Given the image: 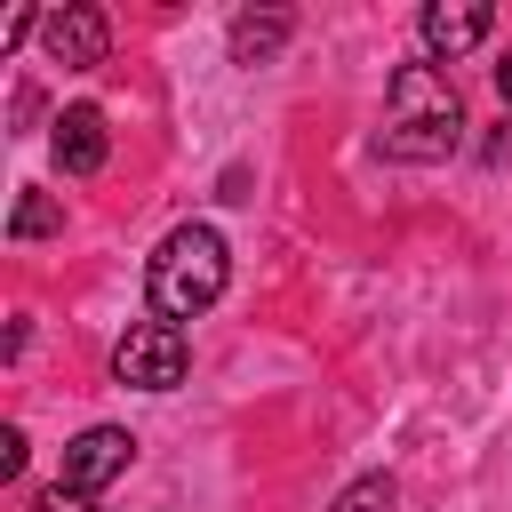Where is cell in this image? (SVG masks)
Wrapping results in <instances>:
<instances>
[{
  "label": "cell",
  "mask_w": 512,
  "mask_h": 512,
  "mask_svg": "<svg viewBox=\"0 0 512 512\" xmlns=\"http://www.w3.org/2000/svg\"><path fill=\"white\" fill-rule=\"evenodd\" d=\"M496 96L512 104V56H496Z\"/></svg>",
  "instance_id": "14"
},
{
  "label": "cell",
  "mask_w": 512,
  "mask_h": 512,
  "mask_svg": "<svg viewBox=\"0 0 512 512\" xmlns=\"http://www.w3.org/2000/svg\"><path fill=\"white\" fill-rule=\"evenodd\" d=\"M40 48H48L64 72H88V64H104V48H112V24H104V8L72 0V8H48V16H40Z\"/></svg>",
  "instance_id": "5"
},
{
  "label": "cell",
  "mask_w": 512,
  "mask_h": 512,
  "mask_svg": "<svg viewBox=\"0 0 512 512\" xmlns=\"http://www.w3.org/2000/svg\"><path fill=\"white\" fill-rule=\"evenodd\" d=\"M48 232H64V200L56 192H16V208H8V240H48Z\"/></svg>",
  "instance_id": "9"
},
{
  "label": "cell",
  "mask_w": 512,
  "mask_h": 512,
  "mask_svg": "<svg viewBox=\"0 0 512 512\" xmlns=\"http://www.w3.org/2000/svg\"><path fill=\"white\" fill-rule=\"evenodd\" d=\"M232 280V256H224V232L216 224H176L152 264H144V296H152V320H200Z\"/></svg>",
  "instance_id": "2"
},
{
  "label": "cell",
  "mask_w": 512,
  "mask_h": 512,
  "mask_svg": "<svg viewBox=\"0 0 512 512\" xmlns=\"http://www.w3.org/2000/svg\"><path fill=\"white\" fill-rule=\"evenodd\" d=\"M464 144V96L440 64H400L384 80V128H376V152L400 160V168H432Z\"/></svg>",
  "instance_id": "1"
},
{
  "label": "cell",
  "mask_w": 512,
  "mask_h": 512,
  "mask_svg": "<svg viewBox=\"0 0 512 512\" xmlns=\"http://www.w3.org/2000/svg\"><path fill=\"white\" fill-rule=\"evenodd\" d=\"M184 360H192V344H184L176 320H136V328L112 344V376H120L128 392H176V384H184Z\"/></svg>",
  "instance_id": "3"
},
{
  "label": "cell",
  "mask_w": 512,
  "mask_h": 512,
  "mask_svg": "<svg viewBox=\"0 0 512 512\" xmlns=\"http://www.w3.org/2000/svg\"><path fill=\"white\" fill-rule=\"evenodd\" d=\"M328 512H392V472H360Z\"/></svg>",
  "instance_id": "10"
},
{
  "label": "cell",
  "mask_w": 512,
  "mask_h": 512,
  "mask_svg": "<svg viewBox=\"0 0 512 512\" xmlns=\"http://www.w3.org/2000/svg\"><path fill=\"white\" fill-rule=\"evenodd\" d=\"M32 512H96V496H80V488H64V480H56V488H48Z\"/></svg>",
  "instance_id": "11"
},
{
  "label": "cell",
  "mask_w": 512,
  "mask_h": 512,
  "mask_svg": "<svg viewBox=\"0 0 512 512\" xmlns=\"http://www.w3.org/2000/svg\"><path fill=\"white\" fill-rule=\"evenodd\" d=\"M104 152H112L104 112H96V104H64V112H56V168H64V176H96Z\"/></svg>",
  "instance_id": "7"
},
{
  "label": "cell",
  "mask_w": 512,
  "mask_h": 512,
  "mask_svg": "<svg viewBox=\"0 0 512 512\" xmlns=\"http://www.w3.org/2000/svg\"><path fill=\"white\" fill-rule=\"evenodd\" d=\"M128 464H136V432H120V424H88V432L64 448V488L104 496V488H112Z\"/></svg>",
  "instance_id": "4"
},
{
  "label": "cell",
  "mask_w": 512,
  "mask_h": 512,
  "mask_svg": "<svg viewBox=\"0 0 512 512\" xmlns=\"http://www.w3.org/2000/svg\"><path fill=\"white\" fill-rule=\"evenodd\" d=\"M32 112H40V88H16V104H8V120H16V136L32 128Z\"/></svg>",
  "instance_id": "13"
},
{
  "label": "cell",
  "mask_w": 512,
  "mask_h": 512,
  "mask_svg": "<svg viewBox=\"0 0 512 512\" xmlns=\"http://www.w3.org/2000/svg\"><path fill=\"white\" fill-rule=\"evenodd\" d=\"M16 472H24V432L0 424V480H16Z\"/></svg>",
  "instance_id": "12"
},
{
  "label": "cell",
  "mask_w": 512,
  "mask_h": 512,
  "mask_svg": "<svg viewBox=\"0 0 512 512\" xmlns=\"http://www.w3.org/2000/svg\"><path fill=\"white\" fill-rule=\"evenodd\" d=\"M288 32H296L288 8H248V16H232L224 48H232V64H272V56L288 48Z\"/></svg>",
  "instance_id": "8"
},
{
  "label": "cell",
  "mask_w": 512,
  "mask_h": 512,
  "mask_svg": "<svg viewBox=\"0 0 512 512\" xmlns=\"http://www.w3.org/2000/svg\"><path fill=\"white\" fill-rule=\"evenodd\" d=\"M488 24H496V8H488V0H432V8L416 16V32H424V48H432V56H464V48H480V40H488Z\"/></svg>",
  "instance_id": "6"
}]
</instances>
